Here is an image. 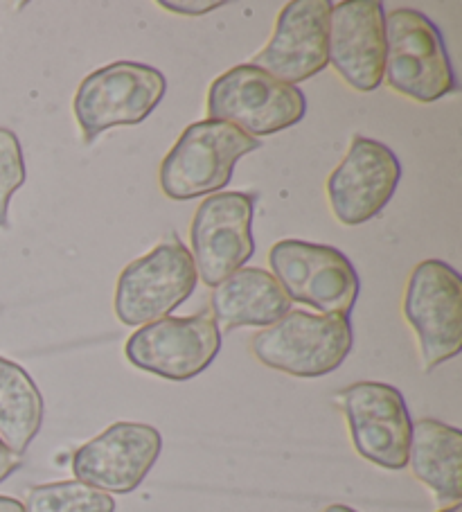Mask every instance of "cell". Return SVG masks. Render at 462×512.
I'll use <instances>...</instances> for the list:
<instances>
[{
	"label": "cell",
	"instance_id": "obj_17",
	"mask_svg": "<svg viewBox=\"0 0 462 512\" xmlns=\"http://www.w3.org/2000/svg\"><path fill=\"white\" fill-rule=\"evenodd\" d=\"M408 465L413 476L433 492L442 508L462 499V431L440 420L422 418L413 425Z\"/></svg>",
	"mask_w": 462,
	"mask_h": 512
},
{
	"label": "cell",
	"instance_id": "obj_4",
	"mask_svg": "<svg viewBox=\"0 0 462 512\" xmlns=\"http://www.w3.org/2000/svg\"><path fill=\"white\" fill-rule=\"evenodd\" d=\"M167 93L161 70L138 61H113L88 75L75 93V118L82 138L91 145L113 127L145 122Z\"/></svg>",
	"mask_w": 462,
	"mask_h": 512
},
{
	"label": "cell",
	"instance_id": "obj_16",
	"mask_svg": "<svg viewBox=\"0 0 462 512\" xmlns=\"http://www.w3.org/2000/svg\"><path fill=\"white\" fill-rule=\"evenodd\" d=\"M212 316L221 330L269 328L291 312V300L269 271L244 267L219 282L210 298Z\"/></svg>",
	"mask_w": 462,
	"mask_h": 512
},
{
	"label": "cell",
	"instance_id": "obj_18",
	"mask_svg": "<svg viewBox=\"0 0 462 512\" xmlns=\"http://www.w3.org/2000/svg\"><path fill=\"white\" fill-rule=\"evenodd\" d=\"M43 395L25 368L0 357V440L16 456L28 452L43 425Z\"/></svg>",
	"mask_w": 462,
	"mask_h": 512
},
{
	"label": "cell",
	"instance_id": "obj_7",
	"mask_svg": "<svg viewBox=\"0 0 462 512\" xmlns=\"http://www.w3.org/2000/svg\"><path fill=\"white\" fill-rule=\"evenodd\" d=\"M271 276L291 303L318 314L350 316L359 298V273L336 246L302 240L275 242L269 251Z\"/></svg>",
	"mask_w": 462,
	"mask_h": 512
},
{
	"label": "cell",
	"instance_id": "obj_14",
	"mask_svg": "<svg viewBox=\"0 0 462 512\" xmlns=\"http://www.w3.org/2000/svg\"><path fill=\"white\" fill-rule=\"evenodd\" d=\"M330 0H291L284 5L271 41L251 64L284 84H302L330 64Z\"/></svg>",
	"mask_w": 462,
	"mask_h": 512
},
{
	"label": "cell",
	"instance_id": "obj_20",
	"mask_svg": "<svg viewBox=\"0 0 462 512\" xmlns=\"http://www.w3.org/2000/svg\"><path fill=\"white\" fill-rule=\"evenodd\" d=\"M28 179L19 136L0 127V228H10V201Z\"/></svg>",
	"mask_w": 462,
	"mask_h": 512
},
{
	"label": "cell",
	"instance_id": "obj_15",
	"mask_svg": "<svg viewBox=\"0 0 462 512\" xmlns=\"http://www.w3.org/2000/svg\"><path fill=\"white\" fill-rule=\"evenodd\" d=\"M330 64L354 91L370 93L384 82L386 10L379 0H345L330 14Z\"/></svg>",
	"mask_w": 462,
	"mask_h": 512
},
{
	"label": "cell",
	"instance_id": "obj_1",
	"mask_svg": "<svg viewBox=\"0 0 462 512\" xmlns=\"http://www.w3.org/2000/svg\"><path fill=\"white\" fill-rule=\"evenodd\" d=\"M260 147L262 140L228 122H194L163 158L158 172L161 190L172 201L217 194L228 188L239 158Z\"/></svg>",
	"mask_w": 462,
	"mask_h": 512
},
{
	"label": "cell",
	"instance_id": "obj_21",
	"mask_svg": "<svg viewBox=\"0 0 462 512\" xmlns=\"http://www.w3.org/2000/svg\"><path fill=\"white\" fill-rule=\"evenodd\" d=\"M221 5H224L221 0H192V3H188V0H174V3L163 0L161 3V7H165V10H170L174 14H183V16H206L210 12L219 10Z\"/></svg>",
	"mask_w": 462,
	"mask_h": 512
},
{
	"label": "cell",
	"instance_id": "obj_3",
	"mask_svg": "<svg viewBox=\"0 0 462 512\" xmlns=\"http://www.w3.org/2000/svg\"><path fill=\"white\" fill-rule=\"evenodd\" d=\"M384 79L395 93L420 104L456 93L447 46L429 16L406 7L386 14Z\"/></svg>",
	"mask_w": 462,
	"mask_h": 512
},
{
	"label": "cell",
	"instance_id": "obj_2",
	"mask_svg": "<svg viewBox=\"0 0 462 512\" xmlns=\"http://www.w3.org/2000/svg\"><path fill=\"white\" fill-rule=\"evenodd\" d=\"M352 346L350 316L305 310H291L251 339V352L260 364L302 379L334 373L348 359Z\"/></svg>",
	"mask_w": 462,
	"mask_h": 512
},
{
	"label": "cell",
	"instance_id": "obj_8",
	"mask_svg": "<svg viewBox=\"0 0 462 512\" xmlns=\"http://www.w3.org/2000/svg\"><path fill=\"white\" fill-rule=\"evenodd\" d=\"M404 319L420 343L424 373L453 359L462 346V278L451 264L424 260L404 291Z\"/></svg>",
	"mask_w": 462,
	"mask_h": 512
},
{
	"label": "cell",
	"instance_id": "obj_13",
	"mask_svg": "<svg viewBox=\"0 0 462 512\" xmlns=\"http://www.w3.org/2000/svg\"><path fill=\"white\" fill-rule=\"evenodd\" d=\"M163 449L161 431L142 422H115L73 456L77 481L95 490L129 494L145 481Z\"/></svg>",
	"mask_w": 462,
	"mask_h": 512
},
{
	"label": "cell",
	"instance_id": "obj_6",
	"mask_svg": "<svg viewBox=\"0 0 462 512\" xmlns=\"http://www.w3.org/2000/svg\"><path fill=\"white\" fill-rule=\"evenodd\" d=\"M197 282L192 253L174 235L124 267L115 285V316L127 328L161 321L194 294Z\"/></svg>",
	"mask_w": 462,
	"mask_h": 512
},
{
	"label": "cell",
	"instance_id": "obj_12",
	"mask_svg": "<svg viewBox=\"0 0 462 512\" xmlns=\"http://www.w3.org/2000/svg\"><path fill=\"white\" fill-rule=\"evenodd\" d=\"M402 179V165L388 145L354 136L348 154L327 179V199L343 226H361L384 210Z\"/></svg>",
	"mask_w": 462,
	"mask_h": 512
},
{
	"label": "cell",
	"instance_id": "obj_5",
	"mask_svg": "<svg viewBox=\"0 0 462 512\" xmlns=\"http://www.w3.org/2000/svg\"><path fill=\"white\" fill-rule=\"evenodd\" d=\"M206 111L208 120L228 122L260 140L298 125L307 113V97L253 64H239L210 84Z\"/></svg>",
	"mask_w": 462,
	"mask_h": 512
},
{
	"label": "cell",
	"instance_id": "obj_22",
	"mask_svg": "<svg viewBox=\"0 0 462 512\" xmlns=\"http://www.w3.org/2000/svg\"><path fill=\"white\" fill-rule=\"evenodd\" d=\"M21 467V456H16L12 449L0 440V483L10 479V476Z\"/></svg>",
	"mask_w": 462,
	"mask_h": 512
},
{
	"label": "cell",
	"instance_id": "obj_24",
	"mask_svg": "<svg viewBox=\"0 0 462 512\" xmlns=\"http://www.w3.org/2000/svg\"><path fill=\"white\" fill-rule=\"evenodd\" d=\"M323 512H357V510H352L350 506H341V503H334V506H327Z\"/></svg>",
	"mask_w": 462,
	"mask_h": 512
},
{
	"label": "cell",
	"instance_id": "obj_23",
	"mask_svg": "<svg viewBox=\"0 0 462 512\" xmlns=\"http://www.w3.org/2000/svg\"><path fill=\"white\" fill-rule=\"evenodd\" d=\"M0 512H25V508L19 499L0 497Z\"/></svg>",
	"mask_w": 462,
	"mask_h": 512
},
{
	"label": "cell",
	"instance_id": "obj_9",
	"mask_svg": "<svg viewBox=\"0 0 462 512\" xmlns=\"http://www.w3.org/2000/svg\"><path fill=\"white\" fill-rule=\"evenodd\" d=\"M221 350V330L210 310L194 316H165L147 323L127 339L129 364L170 382L201 375Z\"/></svg>",
	"mask_w": 462,
	"mask_h": 512
},
{
	"label": "cell",
	"instance_id": "obj_10",
	"mask_svg": "<svg viewBox=\"0 0 462 512\" xmlns=\"http://www.w3.org/2000/svg\"><path fill=\"white\" fill-rule=\"evenodd\" d=\"M348 420L352 445L368 463L404 470L413 420L404 395L384 382H357L334 397Z\"/></svg>",
	"mask_w": 462,
	"mask_h": 512
},
{
	"label": "cell",
	"instance_id": "obj_25",
	"mask_svg": "<svg viewBox=\"0 0 462 512\" xmlns=\"http://www.w3.org/2000/svg\"><path fill=\"white\" fill-rule=\"evenodd\" d=\"M438 512H462V506H460V503H456V506H447V508H442Z\"/></svg>",
	"mask_w": 462,
	"mask_h": 512
},
{
	"label": "cell",
	"instance_id": "obj_11",
	"mask_svg": "<svg viewBox=\"0 0 462 512\" xmlns=\"http://www.w3.org/2000/svg\"><path fill=\"white\" fill-rule=\"evenodd\" d=\"M255 194L217 192L201 203L190 226L192 260L199 278L217 287L253 258Z\"/></svg>",
	"mask_w": 462,
	"mask_h": 512
},
{
	"label": "cell",
	"instance_id": "obj_19",
	"mask_svg": "<svg viewBox=\"0 0 462 512\" xmlns=\"http://www.w3.org/2000/svg\"><path fill=\"white\" fill-rule=\"evenodd\" d=\"M23 508L25 512H115V499L82 481H59L34 485Z\"/></svg>",
	"mask_w": 462,
	"mask_h": 512
}]
</instances>
